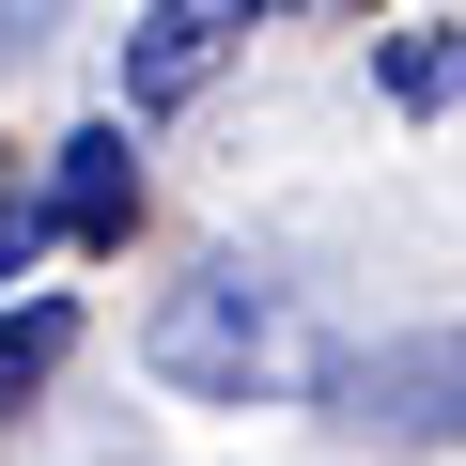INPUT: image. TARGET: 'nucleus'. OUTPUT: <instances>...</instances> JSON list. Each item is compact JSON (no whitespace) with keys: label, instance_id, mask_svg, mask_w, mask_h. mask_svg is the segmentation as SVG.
Returning <instances> with one entry per match:
<instances>
[{"label":"nucleus","instance_id":"423d86ee","mask_svg":"<svg viewBox=\"0 0 466 466\" xmlns=\"http://www.w3.org/2000/svg\"><path fill=\"white\" fill-rule=\"evenodd\" d=\"M389 94H404V109H451V94H466V47H451V32H404V47H389Z\"/></svg>","mask_w":466,"mask_h":466},{"label":"nucleus","instance_id":"0eeeda50","mask_svg":"<svg viewBox=\"0 0 466 466\" xmlns=\"http://www.w3.org/2000/svg\"><path fill=\"white\" fill-rule=\"evenodd\" d=\"M32 249H47V202H0V280H32Z\"/></svg>","mask_w":466,"mask_h":466},{"label":"nucleus","instance_id":"f257e3e1","mask_svg":"<svg viewBox=\"0 0 466 466\" xmlns=\"http://www.w3.org/2000/svg\"><path fill=\"white\" fill-rule=\"evenodd\" d=\"M140 358H156V389H187V404H249V389H280V358H296V327H280V280H249V265H202L156 327H140Z\"/></svg>","mask_w":466,"mask_h":466},{"label":"nucleus","instance_id":"20e7f679","mask_svg":"<svg viewBox=\"0 0 466 466\" xmlns=\"http://www.w3.org/2000/svg\"><path fill=\"white\" fill-rule=\"evenodd\" d=\"M125 218H140V156H125V125H78L63 171H47V233L63 249H125Z\"/></svg>","mask_w":466,"mask_h":466},{"label":"nucleus","instance_id":"7ed1b4c3","mask_svg":"<svg viewBox=\"0 0 466 466\" xmlns=\"http://www.w3.org/2000/svg\"><path fill=\"white\" fill-rule=\"evenodd\" d=\"M249 16H265V0H140V16H125V109H187L233 63Z\"/></svg>","mask_w":466,"mask_h":466},{"label":"nucleus","instance_id":"39448f33","mask_svg":"<svg viewBox=\"0 0 466 466\" xmlns=\"http://www.w3.org/2000/svg\"><path fill=\"white\" fill-rule=\"evenodd\" d=\"M63 358H78V311H63V296H32L16 327H0V420H16V404L63 373Z\"/></svg>","mask_w":466,"mask_h":466},{"label":"nucleus","instance_id":"f03ea898","mask_svg":"<svg viewBox=\"0 0 466 466\" xmlns=\"http://www.w3.org/2000/svg\"><path fill=\"white\" fill-rule=\"evenodd\" d=\"M327 420L373 435V451H451L466 435V327H420V342H373L327 373Z\"/></svg>","mask_w":466,"mask_h":466}]
</instances>
